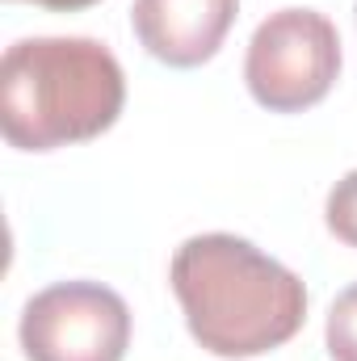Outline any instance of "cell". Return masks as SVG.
Listing matches in <instances>:
<instances>
[{
  "instance_id": "6da1fadb",
  "label": "cell",
  "mask_w": 357,
  "mask_h": 361,
  "mask_svg": "<svg viewBox=\"0 0 357 361\" xmlns=\"http://www.w3.org/2000/svg\"><path fill=\"white\" fill-rule=\"evenodd\" d=\"M169 281L189 336L214 357H261L307 319V286L257 244L206 231L173 252Z\"/></svg>"
},
{
  "instance_id": "52a82bcc",
  "label": "cell",
  "mask_w": 357,
  "mask_h": 361,
  "mask_svg": "<svg viewBox=\"0 0 357 361\" xmlns=\"http://www.w3.org/2000/svg\"><path fill=\"white\" fill-rule=\"evenodd\" d=\"M324 219H328V231H332L341 244L357 248V169L345 173V177L332 185L328 206H324Z\"/></svg>"
},
{
  "instance_id": "7a4b0ae2",
  "label": "cell",
  "mask_w": 357,
  "mask_h": 361,
  "mask_svg": "<svg viewBox=\"0 0 357 361\" xmlns=\"http://www.w3.org/2000/svg\"><path fill=\"white\" fill-rule=\"evenodd\" d=\"M126 76L97 38H21L0 59V130L17 152H55L109 130Z\"/></svg>"
},
{
  "instance_id": "ba28073f",
  "label": "cell",
  "mask_w": 357,
  "mask_h": 361,
  "mask_svg": "<svg viewBox=\"0 0 357 361\" xmlns=\"http://www.w3.org/2000/svg\"><path fill=\"white\" fill-rule=\"evenodd\" d=\"M25 4H38V8H55V13H76V8H89L97 0H25Z\"/></svg>"
},
{
  "instance_id": "5b68a950",
  "label": "cell",
  "mask_w": 357,
  "mask_h": 361,
  "mask_svg": "<svg viewBox=\"0 0 357 361\" xmlns=\"http://www.w3.org/2000/svg\"><path fill=\"white\" fill-rule=\"evenodd\" d=\"M236 13L240 0H135L131 25L152 59L169 68H198L223 47Z\"/></svg>"
},
{
  "instance_id": "3957f363",
  "label": "cell",
  "mask_w": 357,
  "mask_h": 361,
  "mask_svg": "<svg viewBox=\"0 0 357 361\" xmlns=\"http://www.w3.org/2000/svg\"><path fill=\"white\" fill-rule=\"evenodd\" d=\"M341 72V34L320 8H277L253 30L244 80L257 105L298 114L320 105Z\"/></svg>"
},
{
  "instance_id": "8992f818",
  "label": "cell",
  "mask_w": 357,
  "mask_h": 361,
  "mask_svg": "<svg viewBox=\"0 0 357 361\" xmlns=\"http://www.w3.org/2000/svg\"><path fill=\"white\" fill-rule=\"evenodd\" d=\"M324 336H328L332 361H357V281L349 290L337 294V302H332V311H328Z\"/></svg>"
},
{
  "instance_id": "277c9868",
  "label": "cell",
  "mask_w": 357,
  "mask_h": 361,
  "mask_svg": "<svg viewBox=\"0 0 357 361\" xmlns=\"http://www.w3.org/2000/svg\"><path fill=\"white\" fill-rule=\"evenodd\" d=\"M17 336L30 361H122L131 307L101 281H55L25 302Z\"/></svg>"
}]
</instances>
